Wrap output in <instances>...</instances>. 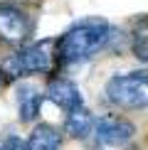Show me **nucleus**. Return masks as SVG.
Wrapping results in <instances>:
<instances>
[{
    "label": "nucleus",
    "instance_id": "nucleus-10",
    "mask_svg": "<svg viewBox=\"0 0 148 150\" xmlns=\"http://www.w3.org/2000/svg\"><path fill=\"white\" fill-rule=\"evenodd\" d=\"M0 150H30V148H27V143L20 140L17 135H10V138L3 143V148H0Z\"/></svg>",
    "mask_w": 148,
    "mask_h": 150
},
{
    "label": "nucleus",
    "instance_id": "nucleus-1",
    "mask_svg": "<svg viewBox=\"0 0 148 150\" xmlns=\"http://www.w3.org/2000/svg\"><path fill=\"white\" fill-rule=\"evenodd\" d=\"M109 40V27L101 20H84L67 32L59 40V57L64 62H84L106 45Z\"/></svg>",
    "mask_w": 148,
    "mask_h": 150
},
{
    "label": "nucleus",
    "instance_id": "nucleus-5",
    "mask_svg": "<svg viewBox=\"0 0 148 150\" xmlns=\"http://www.w3.org/2000/svg\"><path fill=\"white\" fill-rule=\"evenodd\" d=\"M27 35V20L15 8H0V37L5 42H20Z\"/></svg>",
    "mask_w": 148,
    "mask_h": 150
},
{
    "label": "nucleus",
    "instance_id": "nucleus-7",
    "mask_svg": "<svg viewBox=\"0 0 148 150\" xmlns=\"http://www.w3.org/2000/svg\"><path fill=\"white\" fill-rule=\"evenodd\" d=\"M64 128L69 130V135H74V138L82 140V138H86V135L94 130V116H91L84 106H77V108L69 111Z\"/></svg>",
    "mask_w": 148,
    "mask_h": 150
},
{
    "label": "nucleus",
    "instance_id": "nucleus-11",
    "mask_svg": "<svg viewBox=\"0 0 148 150\" xmlns=\"http://www.w3.org/2000/svg\"><path fill=\"white\" fill-rule=\"evenodd\" d=\"M3 81H5V76H3V69H0V86H3Z\"/></svg>",
    "mask_w": 148,
    "mask_h": 150
},
{
    "label": "nucleus",
    "instance_id": "nucleus-3",
    "mask_svg": "<svg viewBox=\"0 0 148 150\" xmlns=\"http://www.w3.org/2000/svg\"><path fill=\"white\" fill-rule=\"evenodd\" d=\"M96 138L104 145H123L133 138V123L119 116H104L94 123Z\"/></svg>",
    "mask_w": 148,
    "mask_h": 150
},
{
    "label": "nucleus",
    "instance_id": "nucleus-4",
    "mask_svg": "<svg viewBox=\"0 0 148 150\" xmlns=\"http://www.w3.org/2000/svg\"><path fill=\"white\" fill-rule=\"evenodd\" d=\"M47 98L54 106L64 111H72L77 106H82V91L77 89V84H72L69 79H54L47 86Z\"/></svg>",
    "mask_w": 148,
    "mask_h": 150
},
{
    "label": "nucleus",
    "instance_id": "nucleus-9",
    "mask_svg": "<svg viewBox=\"0 0 148 150\" xmlns=\"http://www.w3.org/2000/svg\"><path fill=\"white\" fill-rule=\"evenodd\" d=\"M17 103H20V121L30 123V121L37 118V113H40L42 98H40V93H37L32 86H22L20 93H17Z\"/></svg>",
    "mask_w": 148,
    "mask_h": 150
},
{
    "label": "nucleus",
    "instance_id": "nucleus-8",
    "mask_svg": "<svg viewBox=\"0 0 148 150\" xmlns=\"http://www.w3.org/2000/svg\"><path fill=\"white\" fill-rule=\"evenodd\" d=\"M27 148L30 150H59L62 148L59 130L52 128V126H47V123L37 126L32 130V135H30V140H27Z\"/></svg>",
    "mask_w": 148,
    "mask_h": 150
},
{
    "label": "nucleus",
    "instance_id": "nucleus-6",
    "mask_svg": "<svg viewBox=\"0 0 148 150\" xmlns=\"http://www.w3.org/2000/svg\"><path fill=\"white\" fill-rule=\"evenodd\" d=\"M17 62H20V69L22 74H40L49 69V52L42 45H32V47H25L22 52L15 54Z\"/></svg>",
    "mask_w": 148,
    "mask_h": 150
},
{
    "label": "nucleus",
    "instance_id": "nucleus-2",
    "mask_svg": "<svg viewBox=\"0 0 148 150\" xmlns=\"http://www.w3.org/2000/svg\"><path fill=\"white\" fill-rule=\"evenodd\" d=\"M106 96L121 108H146L148 106V71H128L111 76L106 84Z\"/></svg>",
    "mask_w": 148,
    "mask_h": 150
}]
</instances>
